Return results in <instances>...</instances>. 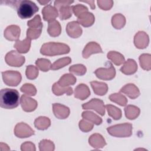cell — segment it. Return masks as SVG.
I'll use <instances>...</instances> for the list:
<instances>
[{
  "label": "cell",
  "instance_id": "19",
  "mask_svg": "<svg viewBox=\"0 0 151 151\" xmlns=\"http://www.w3.org/2000/svg\"><path fill=\"white\" fill-rule=\"evenodd\" d=\"M88 142L89 144L95 149L102 148L106 145L104 139L101 134L98 133L92 134L89 137Z\"/></svg>",
  "mask_w": 151,
  "mask_h": 151
},
{
  "label": "cell",
  "instance_id": "24",
  "mask_svg": "<svg viewBox=\"0 0 151 151\" xmlns=\"http://www.w3.org/2000/svg\"><path fill=\"white\" fill-rule=\"evenodd\" d=\"M61 28L58 21L55 19L49 21L47 31L50 35L52 37L58 36L61 33Z\"/></svg>",
  "mask_w": 151,
  "mask_h": 151
},
{
  "label": "cell",
  "instance_id": "40",
  "mask_svg": "<svg viewBox=\"0 0 151 151\" xmlns=\"http://www.w3.org/2000/svg\"><path fill=\"white\" fill-rule=\"evenodd\" d=\"M40 150H54V143L49 140H42L39 143Z\"/></svg>",
  "mask_w": 151,
  "mask_h": 151
},
{
  "label": "cell",
  "instance_id": "41",
  "mask_svg": "<svg viewBox=\"0 0 151 151\" xmlns=\"http://www.w3.org/2000/svg\"><path fill=\"white\" fill-rule=\"evenodd\" d=\"M20 90L22 93L29 96H35L37 93L36 88L31 84H25L21 87Z\"/></svg>",
  "mask_w": 151,
  "mask_h": 151
},
{
  "label": "cell",
  "instance_id": "14",
  "mask_svg": "<svg viewBox=\"0 0 151 151\" xmlns=\"http://www.w3.org/2000/svg\"><path fill=\"white\" fill-rule=\"evenodd\" d=\"M99 52H103L100 45L96 42H90L86 45L83 51L82 55L84 58H87L91 54Z\"/></svg>",
  "mask_w": 151,
  "mask_h": 151
},
{
  "label": "cell",
  "instance_id": "8",
  "mask_svg": "<svg viewBox=\"0 0 151 151\" xmlns=\"http://www.w3.org/2000/svg\"><path fill=\"white\" fill-rule=\"evenodd\" d=\"M83 109H93L96 111L101 116L105 114L104 103L102 100L98 99H92L90 101L82 105Z\"/></svg>",
  "mask_w": 151,
  "mask_h": 151
},
{
  "label": "cell",
  "instance_id": "27",
  "mask_svg": "<svg viewBox=\"0 0 151 151\" xmlns=\"http://www.w3.org/2000/svg\"><path fill=\"white\" fill-rule=\"evenodd\" d=\"M107 58L116 65H120L125 62L124 56L116 51H110L107 54Z\"/></svg>",
  "mask_w": 151,
  "mask_h": 151
},
{
  "label": "cell",
  "instance_id": "4",
  "mask_svg": "<svg viewBox=\"0 0 151 151\" xmlns=\"http://www.w3.org/2000/svg\"><path fill=\"white\" fill-rule=\"evenodd\" d=\"M108 133L115 137H129L132 134V125L130 123H124L112 126L107 129Z\"/></svg>",
  "mask_w": 151,
  "mask_h": 151
},
{
  "label": "cell",
  "instance_id": "21",
  "mask_svg": "<svg viewBox=\"0 0 151 151\" xmlns=\"http://www.w3.org/2000/svg\"><path fill=\"white\" fill-rule=\"evenodd\" d=\"M43 14V18L45 21H51L55 19L58 16V12L55 8L52 6L51 5H47L42 10Z\"/></svg>",
  "mask_w": 151,
  "mask_h": 151
},
{
  "label": "cell",
  "instance_id": "47",
  "mask_svg": "<svg viewBox=\"0 0 151 151\" xmlns=\"http://www.w3.org/2000/svg\"><path fill=\"white\" fill-rule=\"evenodd\" d=\"M21 150L22 151L24 150H35V145L31 142H27L22 144L21 147Z\"/></svg>",
  "mask_w": 151,
  "mask_h": 151
},
{
  "label": "cell",
  "instance_id": "13",
  "mask_svg": "<svg viewBox=\"0 0 151 151\" xmlns=\"http://www.w3.org/2000/svg\"><path fill=\"white\" fill-rule=\"evenodd\" d=\"M94 20V16L92 13L85 11L78 16L77 22L82 25L83 27H88L93 24Z\"/></svg>",
  "mask_w": 151,
  "mask_h": 151
},
{
  "label": "cell",
  "instance_id": "42",
  "mask_svg": "<svg viewBox=\"0 0 151 151\" xmlns=\"http://www.w3.org/2000/svg\"><path fill=\"white\" fill-rule=\"evenodd\" d=\"M27 25L29 27V28H42V24L41 21V18L39 15H37L35 16V17L28 21Z\"/></svg>",
  "mask_w": 151,
  "mask_h": 151
},
{
  "label": "cell",
  "instance_id": "33",
  "mask_svg": "<svg viewBox=\"0 0 151 151\" xmlns=\"http://www.w3.org/2000/svg\"><path fill=\"white\" fill-rule=\"evenodd\" d=\"M106 108L107 110L108 114L112 117L114 120H119L122 117V111L119 108L114 106L107 104L106 106Z\"/></svg>",
  "mask_w": 151,
  "mask_h": 151
},
{
  "label": "cell",
  "instance_id": "26",
  "mask_svg": "<svg viewBox=\"0 0 151 151\" xmlns=\"http://www.w3.org/2000/svg\"><path fill=\"white\" fill-rule=\"evenodd\" d=\"M76 82V78L71 74H64L57 82L61 87H67L70 85H73Z\"/></svg>",
  "mask_w": 151,
  "mask_h": 151
},
{
  "label": "cell",
  "instance_id": "2",
  "mask_svg": "<svg viewBox=\"0 0 151 151\" xmlns=\"http://www.w3.org/2000/svg\"><path fill=\"white\" fill-rule=\"evenodd\" d=\"M20 103L19 92L15 89L3 88L0 91V106L6 109H12Z\"/></svg>",
  "mask_w": 151,
  "mask_h": 151
},
{
  "label": "cell",
  "instance_id": "5",
  "mask_svg": "<svg viewBox=\"0 0 151 151\" xmlns=\"http://www.w3.org/2000/svg\"><path fill=\"white\" fill-rule=\"evenodd\" d=\"M73 2V1H56L54 2L55 7L58 9L59 18L61 20L67 19L71 17L73 6H70V4Z\"/></svg>",
  "mask_w": 151,
  "mask_h": 151
},
{
  "label": "cell",
  "instance_id": "38",
  "mask_svg": "<svg viewBox=\"0 0 151 151\" xmlns=\"http://www.w3.org/2000/svg\"><path fill=\"white\" fill-rule=\"evenodd\" d=\"M69 71L77 76H83L86 72V68L83 64H76L71 66L69 68Z\"/></svg>",
  "mask_w": 151,
  "mask_h": 151
},
{
  "label": "cell",
  "instance_id": "9",
  "mask_svg": "<svg viewBox=\"0 0 151 151\" xmlns=\"http://www.w3.org/2000/svg\"><path fill=\"white\" fill-rule=\"evenodd\" d=\"M14 133L18 137L25 138L34 134V130H33L28 124L22 122L18 123L15 126Z\"/></svg>",
  "mask_w": 151,
  "mask_h": 151
},
{
  "label": "cell",
  "instance_id": "17",
  "mask_svg": "<svg viewBox=\"0 0 151 151\" xmlns=\"http://www.w3.org/2000/svg\"><path fill=\"white\" fill-rule=\"evenodd\" d=\"M134 42L137 48H145L149 43L148 35L145 32L139 31L134 36Z\"/></svg>",
  "mask_w": 151,
  "mask_h": 151
},
{
  "label": "cell",
  "instance_id": "30",
  "mask_svg": "<svg viewBox=\"0 0 151 151\" xmlns=\"http://www.w3.org/2000/svg\"><path fill=\"white\" fill-rule=\"evenodd\" d=\"M111 23L112 25L116 29H121L125 25L126 19L123 15L120 14H116L113 16Z\"/></svg>",
  "mask_w": 151,
  "mask_h": 151
},
{
  "label": "cell",
  "instance_id": "11",
  "mask_svg": "<svg viewBox=\"0 0 151 151\" xmlns=\"http://www.w3.org/2000/svg\"><path fill=\"white\" fill-rule=\"evenodd\" d=\"M20 28L15 25H9L4 31V37L9 41L17 40L20 35Z\"/></svg>",
  "mask_w": 151,
  "mask_h": 151
},
{
  "label": "cell",
  "instance_id": "6",
  "mask_svg": "<svg viewBox=\"0 0 151 151\" xmlns=\"http://www.w3.org/2000/svg\"><path fill=\"white\" fill-rule=\"evenodd\" d=\"M2 76L4 83L9 86H17L22 79L21 73L16 71L2 72Z\"/></svg>",
  "mask_w": 151,
  "mask_h": 151
},
{
  "label": "cell",
  "instance_id": "15",
  "mask_svg": "<svg viewBox=\"0 0 151 151\" xmlns=\"http://www.w3.org/2000/svg\"><path fill=\"white\" fill-rule=\"evenodd\" d=\"M68 35L74 38H78L82 34V29L77 21H72L68 23L66 27Z\"/></svg>",
  "mask_w": 151,
  "mask_h": 151
},
{
  "label": "cell",
  "instance_id": "1",
  "mask_svg": "<svg viewBox=\"0 0 151 151\" xmlns=\"http://www.w3.org/2000/svg\"><path fill=\"white\" fill-rule=\"evenodd\" d=\"M3 2L16 8L18 15L21 19L29 18L38 11V7L37 5L29 0L1 1V3Z\"/></svg>",
  "mask_w": 151,
  "mask_h": 151
},
{
  "label": "cell",
  "instance_id": "46",
  "mask_svg": "<svg viewBox=\"0 0 151 151\" xmlns=\"http://www.w3.org/2000/svg\"><path fill=\"white\" fill-rule=\"evenodd\" d=\"M113 1H98L97 4L99 6L104 10H109L113 6Z\"/></svg>",
  "mask_w": 151,
  "mask_h": 151
},
{
  "label": "cell",
  "instance_id": "10",
  "mask_svg": "<svg viewBox=\"0 0 151 151\" xmlns=\"http://www.w3.org/2000/svg\"><path fill=\"white\" fill-rule=\"evenodd\" d=\"M109 64L110 66L109 68H100L95 71L94 73L99 78L104 80H110L114 77L116 75L115 68L111 63H109Z\"/></svg>",
  "mask_w": 151,
  "mask_h": 151
},
{
  "label": "cell",
  "instance_id": "22",
  "mask_svg": "<svg viewBox=\"0 0 151 151\" xmlns=\"http://www.w3.org/2000/svg\"><path fill=\"white\" fill-rule=\"evenodd\" d=\"M137 69V65L136 61L132 59H128L124 62V65L120 68L122 73L130 75L134 73Z\"/></svg>",
  "mask_w": 151,
  "mask_h": 151
},
{
  "label": "cell",
  "instance_id": "45",
  "mask_svg": "<svg viewBox=\"0 0 151 151\" xmlns=\"http://www.w3.org/2000/svg\"><path fill=\"white\" fill-rule=\"evenodd\" d=\"M85 11H88V8L83 5L77 4V5L73 6V12L77 17L80 14Z\"/></svg>",
  "mask_w": 151,
  "mask_h": 151
},
{
  "label": "cell",
  "instance_id": "29",
  "mask_svg": "<svg viewBox=\"0 0 151 151\" xmlns=\"http://www.w3.org/2000/svg\"><path fill=\"white\" fill-rule=\"evenodd\" d=\"M53 93L57 96L63 95L64 93H66L67 95H71L73 93V89L71 87H61L57 83H55L52 88Z\"/></svg>",
  "mask_w": 151,
  "mask_h": 151
},
{
  "label": "cell",
  "instance_id": "16",
  "mask_svg": "<svg viewBox=\"0 0 151 151\" xmlns=\"http://www.w3.org/2000/svg\"><path fill=\"white\" fill-rule=\"evenodd\" d=\"M52 107L54 114L58 119H64L69 116L70 109L68 107L58 103L53 104Z\"/></svg>",
  "mask_w": 151,
  "mask_h": 151
},
{
  "label": "cell",
  "instance_id": "20",
  "mask_svg": "<svg viewBox=\"0 0 151 151\" xmlns=\"http://www.w3.org/2000/svg\"><path fill=\"white\" fill-rule=\"evenodd\" d=\"M90 94V91L88 87L84 84H78L74 91V97L80 100L87 99Z\"/></svg>",
  "mask_w": 151,
  "mask_h": 151
},
{
  "label": "cell",
  "instance_id": "23",
  "mask_svg": "<svg viewBox=\"0 0 151 151\" xmlns=\"http://www.w3.org/2000/svg\"><path fill=\"white\" fill-rule=\"evenodd\" d=\"M91 86L93 89L95 94L99 96L104 95L108 90L107 85L103 82L98 81H91L90 82Z\"/></svg>",
  "mask_w": 151,
  "mask_h": 151
},
{
  "label": "cell",
  "instance_id": "34",
  "mask_svg": "<svg viewBox=\"0 0 151 151\" xmlns=\"http://www.w3.org/2000/svg\"><path fill=\"white\" fill-rule=\"evenodd\" d=\"M71 62V59L70 57H64L60 58L56 61H55L51 65V69L52 70H55L60 69L64 66L69 64Z\"/></svg>",
  "mask_w": 151,
  "mask_h": 151
},
{
  "label": "cell",
  "instance_id": "43",
  "mask_svg": "<svg viewBox=\"0 0 151 151\" xmlns=\"http://www.w3.org/2000/svg\"><path fill=\"white\" fill-rule=\"evenodd\" d=\"M42 31V28H29L27 29V38L30 40L37 39L41 35Z\"/></svg>",
  "mask_w": 151,
  "mask_h": 151
},
{
  "label": "cell",
  "instance_id": "35",
  "mask_svg": "<svg viewBox=\"0 0 151 151\" xmlns=\"http://www.w3.org/2000/svg\"><path fill=\"white\" fill-rule=\"evenodd\" d=\"M37 66L42 71H48L51 69V62L45 58H39L35 62Z\"/></svg>",
  "mask_w": 151,
  "mask_h": 151
},
{
  "label": "cell",
  "instance_id": "39",
  "mask_svg": "<svg viewBox=\"0 0 151 151\" xmlns=\"http://www.w3.org/2000/svg\"><path fill=\"white\" fill-rule=\"evenodd\" d=\"M38 75V70L34 65H28L26 69V76L28 79L32 80L37 77Z\"/></svg>",
  "mask_w": 151,
  "mask_h": 151
},
{
  "label": "cell",
  "instance_id": "36",
  "mask_svg": "<svg viewBox=\"0 0 151 151\" xmlns=\"http://www.w3.org/2000/svg\"><path fill=\"white\" fill-rule=\"evenodd\" d=\"M109 99L111 101L118 103L119 105L122 106H126L127 103L126 98L120 93L112 94L109 96Z\"/></svg>",
  "mask_w": 151,
  "mask_h": 151
},
{
  "label": "cell",
  "instance_id": "3",
  "mask_svg": "<svg viewBox=\"0 0 151 151\" xmlns=\"http://www.w3.org/2000/svg\"><path fill=\"white\" fill-rule=\"evenodd\" d=\"M70 47L63 43L50 42L44 44L40 50V52L42 55L53 56L67 54L70 52Z\"/></svg>",
  "mask_w": 151,
  "mask_h": 151
},
{
  "label": "cell",
  "instance_id": "37",
  "mask_svg": "<svg viewBox=\"0 0 151 151\" xmlns=\"http://www.w3.org/2000/svg\"><path fill=\"white\" fill-rule=\"evenodd\" d=\"M140 64L141 67L144 70H149L150 69V63L146 61H150V54H142L139 57Z\"/></svg>",
  "mask_w": 151,
  "mask_h": 151
},
{
  "label": "cell",
  "instance_id": "28",
  "mask_svg": "<svg viewBox=\"0 0 151 151\" xmlns=\"http://www.w3.org/2000/svg\"><path fill=\"white\" fill-rule=\"evenodd\" d=\"M51 124L50 120L46 117H39L34 122L35 127L39 130L47 129Z\"/></svg>",
  "mask_w": 151,
  "mask_h": 151
},
{
  "label": "cell",
  "instance_id": "32",
  "mask_svg": "<svg viewBox=\"0 0 151 151\" xmlns=\"http://www.w3.org/2000/svg\"><path fill=\"white\" fill-rule=\"evenodd\" d=\"M81 116L84 119L88 120L96 125H99L102 123V119L91 111H84Z\"/></svg>",
  "mask_w": 151,
  "mask_h": 151
},
{
  "label": "cell",
  "instance_id": "18",
  "mask_svg": "<svg viewBox=\"0 0 151 151\" xmlns=\"http://www.w3.org/2000/svg\"><path fill=\"white\" fill-rule=\"evenodd\" d=\"M120 91L126 94L129 97L132 99H136L140 94L138 88L133 84H128L125 85L121 88Z\"/></svg>",
  "mask_w": 151,
  "mask_h": 151
},
{
  "label": "cell",
  "instance_id": "7",
  "mask_svg": "<svg viewBox=\"0 0 151 151\" xmlns=\"http://www.w3.org/2000/svg\"><path fill=\"white\" fill-rule=\"evenodd\" d=\"M5 60L8 65L13 67H21L25 62V57L14 50L8 52Z\"/></svg>",
  "mask_w": 151,
  "mask_h": 151
},
{
  "label": "cell",
  "instance_id": "12",
  "mask_svg": "<svg viewBox=\"0 0 151 151\" xmlns=\"http://www.w3.org/2000/svg\"><path fill=\"white\" fill-rule=\"evenodd\" d=\"M21 104L23 110L25 111H32L37 108V102L36 100L24 94L21 96Z\"/></svg>",
  "mask_w": 151,
  "mask_h": 151
},
{
  "label": "cell",
  "instance_id": "44",
  "mask_svg": "<svg viewBox=\"0 0 151 151\" xmlns=\"http://www.w3.org/2000/svg\"><path fill=\"white\" fill-rule=\"evenodd\" d=\"M79 127L83 132H87L93 129V124L84 120H81L79 123Z\"/></svg>",
  "mask_w": 151,
  "mask_h": 151
},
{
  "label": "cell",
  "instance_id": "31",
  "mask_svg": "<svg viewBox=\"0 0 151 151\" xmlns=\"http://www.w3.org/2000/svg\"><path fill=\"white\" fill-rule=\"evenodd\" d=\"M124 111L126 117L130 120L136 119L139 116L140 113V110L138 107L132 105H129L126 107Z\"/></svg>",
  "mask_w": 151,
  "mask_h": 151
},
{
  "label": "cell",
  "instance_id": "25",
  "mask_svg": "<svg viewBox=\"0 0 151 151\" xmlns=\"http://www.w3.org/2000/svg\"><path fill=\"white\" fill-rule=\"evenodd\" d=\"M30 45L31 40L28 38H27L23 41L17 40L14 46L19 52L26 53L29 51L30 48Z\"/></svg>",
  "mask_w": 151,
  "mask_h": 151
}]
</instances>
